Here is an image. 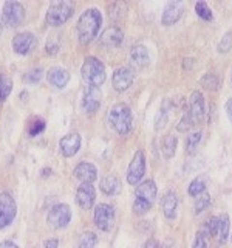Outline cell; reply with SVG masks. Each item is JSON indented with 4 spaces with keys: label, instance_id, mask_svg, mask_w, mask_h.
I'll use <instances>...</instances> for the list:
<instances>
[{
    "label": "cell",
    "instance_id": "6da1fadb",
    "mask_svg": "<svg viewBox=\"0 0 232 248\" xmlns=\"http://www.w3.org/2000/svg\"><path fill=\"white\" fill-rule=\"evenodd\" d=\"M102 25V16H101L99 10L96 8H90V10H85L79 20H77L76 25V33L77 39L82 45L90 44L93 39H95L99 33V28Z\"/></svg>",
    "mask_w": 232,
    "mask_h": 248
},
{
    "label": "cell",
    "instance_id": "7a4b0ae2",
    "mask_svg": "<svg viewBox=\"0 0 232 248\" xmlns=\"http://www.w3.org/2000/svg\"><path fill=\"white\" fill-rule=\"evenodd\" d=\"M108 123H110V126L115 129L116 134L122 137L130 134L131 129H133V113H131V108L124 103L115 104L108 110Z\"/></svg>",
    "mask_w": 232,
    "mask_h": 248
},
{
    "label": "cell",
    "instance_id": "3957f363",
    "mask_svg": "<svg viewBox=\"0 0 232 248\" xmlns=\"http://www.w3.org/2000/svg\"><path fill=\"white\" fill-rule=\"evenodd\" d=\"M81 73H82L84 81L87 82L90 87H99V85H102L107 76L104 64L98 58H93V56L84 61Z\"/></svg>",
    "mask_w": 232,
    "mask_h": 248
},
{
    "label": "cell",
    "instance_id": "277c9868",
    "mask_svg": "<svg viewBox=\"0 0 232 248\" xmlns=\"http://www.w3.org/2000/svg\"><path fill=\"white\" fill-rule=\"evenodd\" d=\"M74 11V3L70 0H60V2H54L50 5L48 11H46L45 20L51 27H59L65 23Z\"/></svg>",
    "mask_w": 232,
    "mask_h": 248
},
{
    "label": "cell",
    "instance_id": "5b68a950",
    "mask_svg": "<svg viewBox=\"0 0 232 248\" xmlns=\"http://www.w3.org/2000/svg\"><path fill=\"white\" fill-rule=\"evenodd\" d=\"M70 220H72V209H70V206L65 203L54 205L50 209L48 216H46V222H48V225L54 230L65 228L70 223Z\"/></svg>",
    "mask_w": 232,
    "mask_h": 248
},
{
    "label": "cell",
    "instance_id": "8992f818",
    "mask_svg": "<svg viewBox=\"0 0 232 248\" xmlns=\"http://www.w3.org/2000/svg\"><path fill=\"white\" fill-rule=\"evenodd\" d=\"M25 19V6L19 2H6L2 11V23L6 27L15 28Z\"/></svg>",
    "mask_w": 232,
    "mask_h": 248
},
{
    "label": "cell",
    "instance_id": "52a82bcc",
    "mask_svg": "<svg viewBox=\"0 0 232 248\" xmlns=\"http://www.w3.org/2000/svg\"><path fill=\"white\" fill-rule=\"evenodd\" d=\"M17 214V205L10 192H0V230L13 223Z\"/></svg>",
    "mask_w": 232,
    "mask_h": 248
},
{
    "label": "cell",
    "instance_id": "ba28073f",
    "mask_svg": "<svg viewBox=\"0 0 232 248\" xmlns=\"http://www.w3.org/2000/svg\"><path fill=\"white\" fill-rule=\"evenodd\" d=\"M145 174V155L143 151H138L131 158L127 169V183L139 185Z\"/></svg>",
    "mask_w": 232,
    "mask_h": 248
},
{
    "label": "cell",
    "instance_id": "9c48e42d",
    "mask_svg": "<svg viewBox=\"0 0 232 248\" xmlns=\"http://www.w3.org/2000/svg\"><path fill=\"white\" fill-rule=\"evenodd\" d=\"M95 225L101 231H112L115 225V209L107 203H101L95 208Z\"/></svg>",
    "mask_w": 232,
    "mask_h": 248
},
{
    "label": "cell",
    "instance_id": "30bf717a",
    "mask_svg": "<svg viewBox=\"0 0 232 248\" xmlns=\"http://www.w3.org/2000/svg\"><path fill=\"white\" fill-rule=\"evenodd\" d=\"M135 79V72L130 67H119L113 72L112 82L116 92H126Z\"/></svg>",
    "mask_w": 232,
    "mask_h": 248
},
{
    "label": "cell",
    "instance_id": "8fae6325",
    "mask_svg": "<svg viewBox=\"0 0 232 248\" xmlns=\"http://www.w3.org/2000/svg\"><path fill=\"white\" fill-rule=\"evenodd\" d=\"M184 13V2H180V0H174V2H169L162 11V17H161V23L166 27L175 25V23L183 17Z\"/></svg>",
    "mask_w": 232,
    "mask_h": 248
},
{
    "label": "cell",
    "instance_id": "7c38bea8",
    "mask_svg": "<svg viewBox=\"0 0 232 248\" xmlns=\"http://www.w3.org/2000/svg\"><path fill=\"white\" fill-rule=\"evenodd\" d=\"M11 45L17 54H28L36 45V36L33 33H28V31H23V33H19L13 37Z\"/></svg>",
    "mask_w": 232,
    "mask_h": 248
},
{
    "label": "cell",
    "instance_id": "4fadbf2b",
    "mask_svg": "<svg viewBox=\"0 0 232 248\" xmlns=\"http://www.w3.org/2000/svg\"><path fill=\"white\" fill-rule=\"evenodd\" d=\"M189 110H190V115H192V120L193 123L197 121H201L204 118L206 115V101H204V96L203 93L195 90L192 92L190 95V99H189Z\"/></svg>",
    "mask_w": 232,
    "mask_h": 248
},
{
    "label": "cell",
    "instance_id": "5bb4252c",
    "mask_svg": "<svg viewBox=\"0 0 232 248\" xmlns=\"http://www.w3.org/2000/svg\"><path fill=\"white\" fill-rule=\"evenodd\" d=\"M96 200V191L90 183H82L76 191V202L82 209H91Z\"/></svg>",
    "mask_w": 232,
    "mask_h": 248
},
{
    "label": "cell",
    "instance_id": "9a60e30c",
    "mask_svg": "<svg viewBox=\"0 0 232 248\" xmlns=\"http://www.w3.org/2000/svg\"><path fill=\"white\" fill-rule=\"evenodd\" d=\"M101 98H102V93L99 87H87L82 98V108L87 113L96 112L101 107Z\"/></svg>",
    "mask_w": 232,
    "mask_h": 248
},
{
    "label": "cell",
    "instance_id": "2e32d148",
    "mask_svg": "<svg viewBox=\"0 0 232 248\" xmlns=\"http://www.w3.org/2000/svg\"><path fill=\"white\" fill-rule=\"evenodd\" d=\"M81 149V137L79 134H68L60 138L59 151L64 157H73Z\"/></svg>",
    "mask_w": 232,
    "mask_h": 248
},
{
    "label": "cell",
    "instance_id": "e0dca14e",
    "mask_svg": "<svg viewBox=\"0 0 232 248\" xmlns=\"http://www.w3.org/2000/svg\"><path fill=\"white\" fill-rule=\"evenodd\" d=\"M122 39H124L122 31L118 27H110V28H107L102 34H101L99 44H101V46H104V48L112 50V48H116V46L121 45Z\"/></svg>",
    "mask_w": 232,
    "mask_h": 248
},
{
    "label": "cell",
    "instance_id": "ac0fdd59",
    "mask_svg": "<svg viewBox=\"0 0 232 248\" xmlns=\"http://www.w3.org/2000/svg\"><path fill=\"white\" fill-rule=\"evenodd\" d=\"M73 174H74L76 178H79L82 183H90L91 185L98 178V169L93 166L91 163L82 161L74 168Z\"/></svg>",
    "mask_w": 232,
    "mask_h": 248
},
{
    "label": "cell",
    "instance_id": "d6986e66",
    "mask_svg": "<svg viewBox=\"0 0 232 248\" xmlns=\"http://www.w3.org/2000/svg\"><path fill=\"white\" fill-rule=\"evenodd\" d=\"M46 79L56 89H64L70 82V73L62 67H53L46 72Z\"/></svg>",
    "mask_w": 232,
    "mask_h": 248
},
{
    "label": "cell",
    "instance_id": "ffe728a7",
    "mask_svg": "<svg viewBox=\"0 0 232 248\" xmlns=\"http://www.w3.org/2000/svg\"><path fill=\"white\" fill-rule=\"evenodd\" d=\"M157 194H158V188H157V183L153 180H145L143 183L136 185V196H135L136 199L153 203L155 199H157Z\"/></svg>",
    "mask_w": 232,
    "mask_h": 248
},
{
    "label": "cell",
    "instance_id": "44dd1931",
    "mask_svg": "<svg viewBox=\"0 0 232 248\" xmlns=\"http://www.w3.org/2000/svg\"><path fill=\"white\" fill-rule=\"evenodd\" d=\"M178 209V197L174 191H167L162 197V213L167 220H174L176 217Z\"/></svg>",
    "mask_w": 232,
    "mask_h": 248
},
{
    "label": "cell",
    "instance_id": "7402d4cb",
    "mask_svg": "<svg viewBox=\"0 0 232 248\" xmlns=\"http://www.w3.org/2000/svg\"><path fill=\"white\" fill-rule=\"evenodd\" d=\"M130 59H131V64L138 68H143L149 64V51L144 45H135L133 48H131V53H130Z\"/></svg>",
    "mask_w": 232,
    "mask_h": 248
},
{
    "label": "cell",
    "instance_id": "603a6c76",
    "mask_svg": "<svg viewBox=\"0 0 232 248\" xmlns=\"http://www.w3.org/2000/svg\"><path fill=\"white\" fill-rule=\"evenodd\" d=\"M99 188L105 196H116L121 191V182L116 175H107L101 180Z\"/></svg>",
    "mask_w": 232,
    "mask_h": 248
},
{
    "label": "cell",
    "instance_id": "cb8c5ba5",
    "mask_svg": "<svg viewBox=\"0 0 232 248\" xmlns=\"http://www.w3.org/2000/svg\"><path fill=\"white\" fill-rule=\"evenodd\" d=\"M229 227H231V222H229V217L228 214H221L218 216V227H217V237L221 244H224L229 237Z\"/></svg>",
    "mask_w": 232,
    "mask_h": 248
},
{
    "label": "cell",
    "instance_id": "d4e9b609",
    "mask_svg": "<svg viewBox=\"0 0 232 248\" xmlns=\"http://www.w3.org/2000/svg\"><path fill=\"white\" fill-rule=\"evenodd\" d=\"M176 146H178V138L174 137V135H167L164 138V141H162V157H164L166 160L172 158L175 152H176Z\"/></svg>",
    "mask_w": 232,
    "mask_h": 248
},
{
    "label": "cell",
    "instance_id": "484cf974",
    "mask_svg": "<svg viewBox=\"0 0 232 248\" xmlns=\"http://www.w3.org/2000/svg\"><path fill=\"white\" fill-rule=\"evenodd\" d=\"M193 126V120H192V115H190V110H189V107L188 106H184L183 108V116H181V120L178 121L176 124V130L178 132H188L190 130V127Z\"/></svg>",
    "mask_w": 232,
    "mask_h": 248
},
{
    "label": "cell",
    "instance_id": "4316f807",
    "mask_svg": "<svg viewBox=\"0 0 232 248\" xmlns=\"http://www.w3.org/2000/svg\"><path fill=\"white\" fill-rule=\"evenodd\" d=\"M13 90V79L10 76L0 73V103L5 101Z\"/></svg>",
    "mask_w": 232,
    "mask_h": 248
},
{
    "label": "cell",
    "instance_id": "83f0119b",
    "mask_svg": "<svg viewBox=\"0 0 232 248\" xmlns=\"http://www.w3.org/2000/svg\"><path fill=\"white\" fill-rule=\"evenodd\" d=\"M170 110V104H169V101H164V104L161 106L160 108V112L157 115V118H155V127L157 129H161V127H164L166 126V123L169 120V112Z\"/></svg>",
    "mask_w": 232,
    "mask_h": 248
},
{
    "label": "cell",
    "instance_id": "f1b7e54d",
    "mask_svg": "<svg viewBox=\"0 0 232 248\" xmlns=\"http://www.w3.org/2000/svg\"><path fill=\"white\" fill-rule=\"evenodd\" d=\"M204 191H206V182H204V178H201V177L193 178V180L190 182V185H189V196L190 197H198Z\"/></svg>",
    "mask_w": 232,
    "mask_h": 248
},
{
    "label": "cell",
    "instance_id": "f546056e",
    "mask_svg": "<svg viewBox=\"0 0 232 248\" xmlns=\"http://www.w3.org/2000/svg\"><path fill=\"white\" fill-rule=\"evenodd\" d=\"M126 11H127V5L118 2L108 8V16H110V19H113V20H119L126 16Z\"/></svg>",
    "mask_w": 232,
    "mask_h": 248
},
{
    "label": "cell",
    "instance_id": "4dcf8cb0",
    "mask_svg": "<svg viewBox=\"0 0 232 248\" xmlns=\"http://www.w3.org/2000/svg\"><path fill=\"white\" fill-rule=\"evenodd\" d=\"M98 244V236L95 232L87 231L79 237V248H96Z\"/></svg>",
    "mask_w": 232,
    "mask_h": 248
},
{
    "label": "cell",
    "instance_id": "1f68e13d",
    "mask_svg": "<svg viewBox=\"0 0 232 248\" xmlns=\"http://www.w3.org/2000/svg\"><path fill=\"white\" fill-rule=\"evenodd\" d=\"M201 141V132H193L188 137V141H186V152L193 154L198 149V144Z\"/></svg>",
    "mask_w": 232,
    "mask_h": 248
},
{
    "label": "cell",
    "instance_id": "d6a6232c",
    "mask_svg": "<svg viewBox=\"0 0 232 248\" xmlns=\"http://www.w3.org/2000/svg\"><path fill=\"white\" fill-rule=\"evenodd\" d=\"M195 11L198 14V17H201L203 20H212V10L209 8V5L206 2H197L195 3Z\"/></svg>",
    "mask_w": 232,
    "mask_h": 248
},
{
    "label": "cell",
    "instance_id": "836d02e7",
    "mask_svg": "<svg viewBox=\"0 0 232 248\" xmlns=\"http://www.w3.org/2000/svg\"><path fill=\"white\" fill-rule=\"evenodd\" d=\"M201 85L207 90H217L220 85V79L212 73H206L203 78H201Z\"/></svg>",
    "mask_w": 232,
    "mask_h": 248
},
{
    "label": "cell",
    "instance_id": "e575fe53",
    "mask_svg": "<svg viewBox=\"0 0 232 248\" xmlns=\"http://www.w3.org/2000/svg\"><path fill=\"white\" fill-rule=\"evenodd\" d=\"M217 227H218V217H211V219H207V222L204 223L203 227V231H201V234H204L206 237L207 236H217Z\"/></svg>",
    "mask_w": 232,
    "mask_h": 248
},
{
    "label": "cell",
    "instance_id": "d590c367",
    "mask_svg": "<svg viewBox=\"0 0 232 248\" xmlns=\"http://www.w3.org/2000/svg\"><path fill=\"white\" fill-rule=\"evenodd\" d=\"M209 205H211V196L206 194V192H203L201 196H198V199L195 202V206H193V209H195V214H201Z\"/></svg>",
    "mask_w": 232,
    "mask_h": 248
},
{
    "label": "cell",
    "instance_id": "8d00e7d4",
    "mask_svg": "<svg viewBox=\"0 0 232 248\" xmlns=\"http://www.w3.org/2000/svg\"><path fill=\"white\" fill-rule=\"evenodd\" d=\"M42 75H44V72H42V68H33V70H29L28 73H25L23 75V82H27V84H36V82H39L42 79Z\"/></svg>",
    "mask_w": 232,
    "mask_h": 248
},
{
    "label": "cell",
    "instance_id": "74e56055",
    "mask_svg": "<svg viewBox=\"0 0 232 248\" xmlns=\"http://www.w3.org/2000/svg\"><path fill=\"white\" fill-rule=\"evenodd\" d=\"M44 130H45V121L41 120V118H37V120H34L33 123L29 124L28 134H29L31 137H37V135H41Z\"/></svg>",
    "mask_w": 232,
    "mask_h": 248
},
{
    "label": "cell",
    "instance_id": "f35d334b",
    "mask_svg": "<svg viewBox=\"0 0 232 248\" xmlns=\"http://www.w3.org/2000/svg\"><path fill=\"white\" fill-rule=\"evenodd\" d=\"M152 208V203H149V202H144L141 199H136L135 197V202H133V213L138 214V216H143L145 214L149 209Z\"/></svg>",
    "mask_w": 232,
    "mask_h": 248
},
{
    "label": "cell",
    "instance_id": "ab89813d",
    "mask_svg": "<svg viewBox=\"0 0 232 248\" xmlns=\"http://www.w3.org/2000/svg\"><path fill=\"white\" fill-rule=\"evenodd\" d=\"M232 48V33L229 31V33H226L223 36L221 42L218 44V51L220 53H226Z\"/></svg>",
    "mask_w": 232,
    "mask_h": 248
},
{
    "label": "cell",
    "instance_id": "60d3db41",
    "mask_svg": "<svg viewBox=\"0 0 232 248\" xmlns=\"http://www.w3.org/2000/svg\"><path fill=\"white\" fill-rule=\"evenodd\" d=\"M59 51V42L56 41V36H53L46 42V53L48 54H56Z\"/></svg>",
    "mask_w": 232,
    "mask_h": 248
},
{
    "label": "cell",
    "instance_id": "b9f144b4",
    "mask_svg": "<svg viewBox=\"0 0 232 248\" xmlns=\"http://www.w3.org/2000/svg\"><path fill=\"white\" fill-rule=\"evenodd\" d=\"M192 248H207L206 236H204V234H201V232H197L195 240H193V244H192Z\"/></svg>",
    "mask_w": 232,
    "mask_h": 248
},
{
    "label": "cell",
    "instance_id": "7bdbcfd3",
    "mask_svg": "<svg viewBox=\"0 0 232 248\" xmlns=\"http://www.w3.org/2000/svg\"><path fill=\"white\" fill-rule=\"evenodd\" d=\"M44 248H59V240L58 239H48V240H45Z\"/></svg>",
    "mask_w": 232,
    "mask_h": 248
},
{
    "label": "cell",
    "instance_id": "ee69618b",
    "mask_svg": "<svg viewBox=\"0 0 232 248\" xmlns=\"http://www.w3.org/2000/svg\"><path fill=\"white\" fill-rule=\"evenodd\" d=\"M224 110H226L228 118H229L231 123H232V98H229V99L226 101V104H224Z\"/></svg>",
    "mask_w": 232,
    "mask_h": 248
},
{
    "label": "cell",
    "instance_id": "f6af8a7d",
    "mask_svg": "<svg viewBox=\"0 0 232 248\" xmlns=\"http://www.w3.org/2000/svg\"><path fill=\"white\" fill-rule=\"evenodd\" d=\"M0 248H19L14 242L11 240H3V242H0Z\"/></svg>",
    "mask_w": 232,
    "mask_h": 248
},
{
    "label": "cell",
    "instance_id": "bcb514c9",
    "mask_svg": "<svg viewBox=\"0 0 232 248\" xmlns=\"http://www.w3.org/2000/svg\"><path fill=\"white\" fill-rule=\"evenodd\" d=\"M144 248H160V245L157 244V240L150 239V240H147V242H145Z\"/></svg>",
    "mask_w": 232,
    "mask_h": 248
},
{
    "label": "cell",
    "instance_id": "7dc6e473",
    "mask_svg": "<svg viewBox=\"0 0 232 248\" xmlns=\"http://www.w3.org/2000/svg\"><path fill=\"white\" fill-rule=\"evenodd\" d=\"M50 174H51V169H50V170H48V169H44V170H42V177H48Z\"/></svg>",
    "mask_w": 232,
    "mask_h": 248
},
{
    "label": "cell",
    "instance_id": "c3c4849f",
    "mask_svg": "<svg viewBox=\"0 0 232 248\" xmlns=\"http://www.w3.org/2000/svg\"><path fill=\"white\" fill-rule=\"evenodd\" d=\"M0 34H2V20H0Z\"/></svg>",
    "mask_w": 232,
    "mask_h": 248
},
{
    "label": "cell",
    "instance_id": "681fc988",
    "mask_svg": "<svg viewBox=\"0 0 232 248\" xmlns=\"http://www.w3.org/2000/svg\"><path fill=\"white\" fill-rule=\"evenodd\" d=\"M231 240H232V234H231Z\"/></svg>",
    "mask_w": 232,
    "mask_h": 248
},
{
    "label": "cell",
    "instance_id": "f907efd6",
    "mask_svg": "<svg viewBox=\"0 0 232 248\" xmlns=\"http://www.w3.org/2000/svg\"><path fill=\"white\" fill-rule=\"evenodd\" d=\"M231 79H232V78H231Z\"/></svg>",
    "mask_w": 232,
    "mask_h": 248
}]
</instances>
